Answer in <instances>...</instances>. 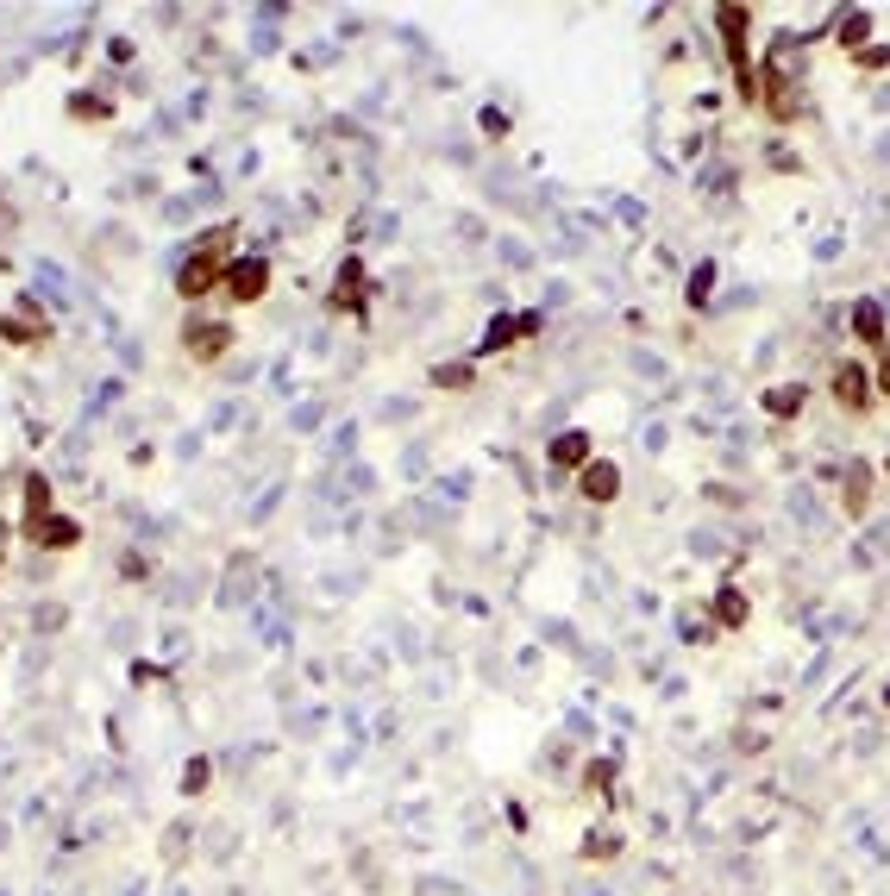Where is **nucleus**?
I'll list each match as a JSON object with an SVG mask.
<instances>
[{"label":"nucleus","instance_id":"obj_4","mask_svg":"<svg viewBox=\"0 0 890 896\" xmlns=\"http://www.w3.org/2000/svg\"><path fill=\"white\" fill-rule=\"evenodd\" d=\"M577 489L590 495V502H615V495H621V470L608 464V458H596V464H590V470H583V477H577Z\"/></svg>","mask_w":890,"mask_h":896},{"label":"nucleus","instance_id":"obj_3","mask_svg":"<svg viewBox=\"0 0 890 896\" xmlns=\"http://www.w3.org/2000/svg\"><path fill=\"white\" fill-rule=\"evenodd\" d=\"M214 282H226V264H220V257H201V251H195V257H189V264H182V276H176V289H182V295H189V301H195V295H207V289H214Z\"/></svg>","mask_w":890,"mask_h":896},{"label":"nucleus","instance_id":"obj_13","mask_svg":"<svg viewBox=\"0 0 890 896\" xmlns=\"http://www.w3.org/2000/svg\"><path fill=\"white\" fill-rule=\"evenodd\" d=\"M715 615H721V627H740L746 621V596H740V589L728 583V589H721V602H715Z\"/></svg>","mask_w":890,"mask_h":896},{"label":"nucleus","instance_id":"obj_2","mask_svg":"<svg viewBox=\"0 0 890 896\" xmlns=\"http://www.w3.org/2000/svg\"><path fill=\"white\" fill-rule=\"evenodd\" d=\"M546 458H552L558 470H590V464H596V439L571 427V433H558V439L546 445Z\"/></svg>","mask_w":890,"mask_h":896},{"label":"nucleus","instance_id":"obj_1","mask_svg":"<svg viewBox=\"0 0 890 896\" xmlns=\"http://www.w3.org/2000/svg\"><path fill=\"white\" fill-rule=\"evenodd\" d=\"M264 289H270V264L264 257H232L226 264V295L232 301H257Z\"/></svg>","mask_w":890,"mask_h":896},{"label":"nucleus","instance_id":"obj_5","mask_svg":"<svg viewBox=\"0 0 890 896\" xmlns=\"http://www.w3.org/2000/svg\"><path fill=\"white\" fill-rule=\"evenodd\" d=\"M834 402H847L853 414L872 408V395H865V370H859V364H834Z\"/></svg>","mask_w":890,"mask_h":896},{"label":"nucleus","instance_id":"obj_8","mask_svg":"<svg viewBox=\"0 0 890 896\" xmlns=\"http://www.w3.org/2000/svg\"><path fill=\"white\" fill-rule=\"evenodd\" d=\"M226 345H232V333H226V326H189V351H195L201 364H214Z\"/></svg>","mask_w":890,"mask_h":896},{"label":"nucleus","instance_id":"obj_11","mask_svg":"<svg viewBox=\"0 0 890 896\" xmlns=\"http://www.w3.org/2000/svg\"><path fill=\"white\" fill-rule=\"evenodd\" d=\"M26 514H32V521H26V527H38V521H51V483H44V477H26Z\"/></svg>","mask_w":890,"mask_h":896},{"label":"nucleus","instance_id":"obj_14","mask_svg":"<svg viewBox=\"0 0 890 896\" xmlns=\"http://www.w3.org/2000/svg\"><path fill=\"white\" fill-rule=\"evenodd\" d=\"M514 333H521V320H508V314H502V320L483 333V351H508V339H514Z\"/></svg>","mask_w":890,"mask_h":896},{"label":"nucleus","instance_id":"obj_10","mask_svg":"<svg viewBox=\"0 0 890 896\" xmlns=\"http://www.w3.org/2000/svg\"><path fill=\"white\" fill-rule=\"evenodd\" d=\"M803 402H809V389L803 383H778V389H765V414H803Z\"/></svg>","mask_w":890,"mask_h":896},{"label":"nucleus","instance_id":"obj_18","mask_svg":"<svg viewBox=\"0 0 890 896\" xmlns=\"http://www.w3.org/2000/svg\"><path fill=\"white\" fill-rule=\"evenodd\" d=\"M878 157H884V163H890V138H884V145H878Z\"/></svg>","mask_w":890,"mask_h":896},{"label":"nucleus","instance_id":"obj_7","mask_svg":"<svg viewBox=\"0 0 890 896\" xmlns=\"http://www.w3.org/2000/svg\"><path fill=\"white\" fill-rule=\"evenodd\" d=\"M834 38L847 44V51H859V57H865V38H872V13H865V7L840 13V19H834Z\"/></svg>","mask_w":890,"mask_h":896},{"label":"nucleus","instance_id":"obj_6","mask_svg":"<svg viewBox=\"0 0 890 896\" xmlns=\"http://www.w3.org/2000/svg\"><path fill=\"white\" fill-rule=\"evenodd\" d=\"M333 308H351V314L364 308V270H358V257L333 276Z\"/></svg>","mask_w":890,"mask_h":896},{"label":"nucleus","instance_id":"obj_17","mask_svg":"<svg viewBox=\"0 0 890 896\" xmlns=\"http://www.w3.org/2000/svg\"><path fill=\"white\" fill-rule=\"evenodd\" d=\"M878 389L890 395V351H884V364H878Z\"/></svg>","mask_w":890,"mask_h":896},{"label":"nucleus","instance_id":"obj_16","mask_svg":"<svg viewBox=\"0 0 890 896\" xmlns=\"http://www.w3.org/2000/svg\"><path fill=\"white\" fill-rule=\"evenodd\" d=\"M439 383H452V389H464V383H471V364H445V370H439Z\"/></svg>","mask_w":890,"mask_h":896},{"label":"nucleus","instance_id":"obj_9","mask_svg":"<svg viewBox=\"0 0 890 896\" xmlns=\"http://www.w3.org/2000/svg\"><path fill=\"white\" fill-rule=\"evenodd\" d=\"M853 333L865 345H884V301H859L853 308Z\"/></svg>","mask_w":890,"mask_h":896},{"label":"nucleus","instance_id":"obj_12","mask_svg":"<svg viewBox=\"0 0 890 896\" xmlns=\"http://www.w3.org/2000/svg\"><path fill=\"white\" fill-rule=\"evenodd\" d=\"M32 533L44 539V546H76V539H82V533H76V521H63V514H51V521H38Z\"/></svg>","mask_w":890,"mask_h":896},{"label":"nucleus","instance_id":"obj_15","mask_svg":"<svg viewBox=\"0 0 890 896\" xmlns=\"http://www.w3.org/2000/svg\"><path fill=\"white\" fill-rule=\"evenodd\" d=\"M709 289H715V264H696V276H690V301L696 308L709 301Z\"/></svg>","mask_w":890,"mask_h":896}]
</instances>
